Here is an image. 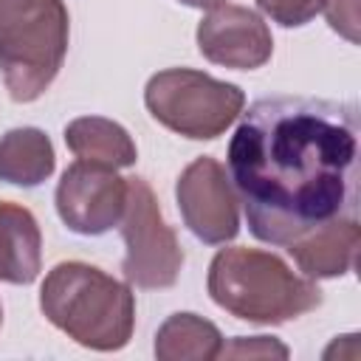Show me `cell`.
I'll list each match as a JSON object with an SVG mask.
<instances>
[{"label":"cell","instance_id":"6da1fadb","mask_svg":"<svg viewBox=\"0 0 361 361\" xmlns=\"http://www.w3.org/2000/svg\"><path fill=\"white\" fill-rule=\"evenodd\" d=\"M228 180L257 240L288 245L358 217L361 130L353 102L268 96L240 113Z\"/></svg>","mask_w":361,"mask_h":361},{"label":"cell","instance_id":"7a4b0ae2","mask_svg":"<svg viewBox=\"0 0 361 361\" xmlns=\"http://www.w3.org/2000/svg\"><path fill=\"white\" fill-rule=\"evenodd\" d=\"M45 319L87 350H121L135 327V296L127 282L87 262H59L39 288Z\"/></svg>","mask_w":361,"mask_h":361},{"label":"cell","instance_id":"3957f363","mask_svg":"<svg viewBox=\"0 0 361 361\" xmlns=\"http://www.w3.org/2000/svg\"><path fill=\"white\" fill-rule=\"evenodd\" d=\"M206 285L217 307L257 324H282L322 305V288L310 276H296L276 254L243 245L212 259Z\"/></svg>","mask_w":361,"mask_h":361},{"label":"cell","instance_id":"277c9868","mask_svg":"<svg viewBox=\"0 0 361 361\" xmlns=\"http://www.w3.org/2000/svg\"><path fill=\"white\" fill-rule=\"evenodd\" d=\"M68 51L62 0H0V76L14 102L39 99Z\"/></svg>","mask_w":361,"mask_h":361},{"label":"cell","instance_id":"5b68a950","mask_svg":"<svg viewBox=\"0 0 361 361\" xmlns=\"http://www.w3.org/2000/svg\"><path fill=\"white\" fill-rule=\"evenodd\" d=\"M144 104L166 130L209 141L226 133L245 107V93L223 79L192 68H166L144 87Z\"/></svg>","mask_w":361,"mask_h":361},{"label":"cell","instance_id":"8992f818","mask_svg":"<svg viewBox=\"0 0 361 361\" xmlns=\"http://www.w3.org/2000/svg\"><path fill=\"white\" fill-rule=\"evenodd\" d=\"M124 262L121 271L130 285L144 290L172 288L183 268V251L175 231L164 223L155 192L144 178L127 180V203L121 214Z\"/></svg>","mask_w":361,"mask_h":361},{"label":"cell","instance_id":"52a82bcc","mask_svg":"<svg viewBox=\"0 0 361 361\" xmlns=\"http://www.w3.org/2000/svg\"><path fill=\"white\" fill-rule=\"evenodd\" d=\"M56 212L62 223L85 237H99L121 223L127 203V180L113 166L76 158L56 186Z\"/></svg>","mask_w":361,"mask_h":361},{"label":"cell","instance_id":"ba28073f","mask_svg":"<svg viewBox=\"0 0 361 361\" xmlns=\"http://www.w3.org/2000/svg\"><path fill=\"white\" fill-rule=\"evenodd\" d=\"M178 209L186 228L206 245H223L240 231V209L237 192L226 175V169L209 158H195L178 178L175 186Z\"/></svg>","mask_w":361,"mask_h":361},{"label":"cell","instance_id":"9c48e42d","mask_svg":"<svg viewBox=\"0 0 361 361\" xmlns=\"http://www.w3.org/2000/svg\"><path fill=\"white\" fill-rule=\"evenodd\" d=\"M200 54L223 68L254 71L274 54V37L265 20L245 6H217L197 25Z\"/></svg>","mask_w":361,"mask_h":361},{"label":"cell","instance_id":"30bf717a","mask_svg":"<svg viewBox=\"0 0 361 361\" xmlns=\"http://www.w3.org/2000/svg\"><path fill=\"white\" fill-rule=\"evenodd\" d=\"M358 245H361V226L355 217V220H336L322 228H313L299 240L288 243L285 248L296 259L305 276L330 279L353 271Z\"/></svg>","mask_w":361,"mask_h":361},{"label":"cell","instance_id":"8fae6325","mask_svg":"<svg viewBox=\"0 0 361 361\" xmlns=\"http://www.w3.org/2000/svg\"><path fill=\"white\" fill-rule=\"evenodd\" d=\"M42 268V234L25 206L0 200V279L31 285Z\"/></svg>","mask_w":361,"mask_h":361},{"label":"cell","instance_id":"7c38bea8","mask_svg":"<svg viewBox=\"0 0 361 361\" xmlns=\"http://www.w3.org/2000/svg\"><path fill=\"white\" fill-rule=\"evenodd\" d=\"M65 144L76 158L104 164V166H113V169L133 166L135 155H138L130 133L121 124H116L104 116L73 118L65 127Z\"/></svg>","mask_w":361,"mask_h":361},{"label":"cell","instance_id":"4fadbf2b","mask_svg":"<svg viewBox=\"0 0 361 361\" xmlns=\"http://www.w3.org/2000/svg\"><path fill=\"white\" fill-rule=\"evenodd\" d=\"M56 166L51 138L37 127H14L0 138V180L39 186Z\"/></svg>","mask_w":361,"mask_h":361},{"label":"cell","instance_id":"5bb4252c","mask_svg":"<svg viewBox=\"0 0 361 361\" xmlns=\"http://www.w3.org/2000/svg\"><path fill=\"white\" fill-rule=\"evenodd\" d=\"M220 350V330L195 313H172L155 333V358L161 361H212Z\"/></svg>","mask_w":361,"mask_h":361},{"label":"cell","instance_id":"9a60e30c","mask_svg":"<svg viewBox=\"0 0 361 361\" xmlns=\"http://www.w3.org/2000/svg\"><path fill=\"white\" fill-rule=\"evenodd\" d=\"M257 6L274 23H279L285 28H299L322 11L324 0H257Z\"/></svg>","mask_w":361,"mask_h":361},{"label":"cell","instance_id":"2e32d148","mask_svg":"<svg viewBox=\"0 0 361 361\" xmlns=\"http://www.w3.org/2000/svg\"><path fill=\"white\" fill-rule=\"evenodd\" d=\"M220 355H228V358H268V355L288 358V347L268 338V336H254V338H234L228 347L220 350Z\"/></svg>","mask_w":361,"mask_h":361},{"label":"cell","instance_id":"e0dca14e","mask_svg":"<svg viewBox=\"0 0 361 361\" xmlns=\"http://www.w3.org/2000/svg\"><path fill=\"white\" fill-rule=\"evenodd\" d=\"M322 8L333 31L350 42H358V0H324Z\"/></svg>","mask_w":361,"mask_h":361},{"label":"cell","instance_id":"ac0fdd59","mask_svg":"<svg viewBox=\"0 0 361 361\" xmlns=\"http://www.w3.org/2000/svg\"><path fill=\"white\" fill-rule=\"evenodd\" d=\"M178 3H183V6H192V8H217V6H223L226 0H178Z\"/></svg>","mask_w":361,"mask_h":361},{"label":"cell","instance_id":"d6986e66","mask_svg":"<svg viewBox=\"0 0 361 361\" xmlns=\"http://www.w3.org/2000/svg\"><path fill=\"white\" fill-rule=\"evenodd\" d=\"M0 322H3V307H0Z\"/></svg>","mask_w":361,"mask_h":361}]
</instances>
